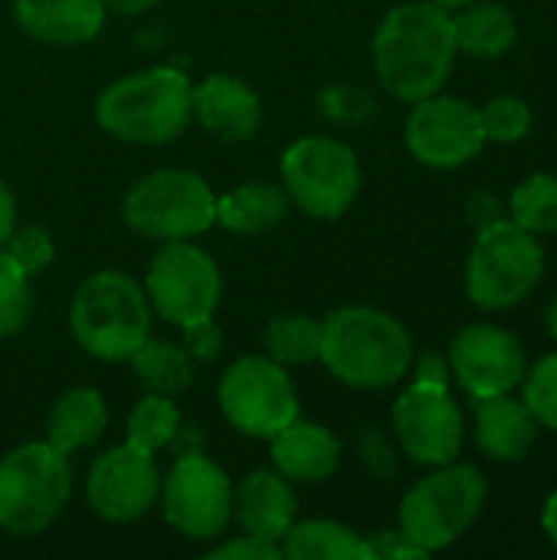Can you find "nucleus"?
<instances>
[{"label": "nucleus", "instance_id": "39448f33", "mask_svg": "<svg viewBox=\"0 0 557 560\" xmlns=\"http://www.w3.org/2000/svg\"><path fill=\"white\" fill-rule=\"evenodd\" d=\"M489 495L486 476L469 463L433 466L401 502V532L427 555L460 541L479 518Z\"/></svg>", "mask_w": 557, "mask_h": 560}, {"label": "nucleus", "instance_id": "0eeeda50", "mask_svg": "<svg viewBox=\"0 0 557 560\" xmlns=\"http://www.w3.org/2000/svg\"><path fill=\"white\" fill-rule=\"evenodd\" d=\"M72 495L69 456L39 443H23L0 459V528L13 538L46 532Z\"/></svg>", "mask_w": 557, "mask_h": 560}, {"label": "nucleus", "instance_id": "f257e3e1", "mask_svg": "<svg viewBox=\"0 0 557 560\" xmlns=\"http://www.w3.org/2000/svg\"><path fill=\"white\" fill-rule=\"evenodd\" d=\"M456 56L453 13L430 0L397 3L371 39V62L381 85L410 105L443 92Z\"/></svg>", "mask_w": 557, "mask_h": 560}, {"label": "nucleus", "instance_id": "aec40b11", "mask_svg": "<svg viewBox=\"0 0 557 560\" xmlns=\"http://www.w3.org/2000/svg\"><path fill=\"white\" fill-rule=\"evenodd\" d=\"M269 450L276 472H282L289 482H325L341 463V443L335 440V433L299 417L269 440Z\"/></svg>", "mask_w": 557, "mask_h": 560}, {"label": "nucleus", "instance_id": "ea45409f", "mask_svg": "<svg viewBox=\"0 0 557 560\" xmlns=\"http://www.w3.org/2000/svg\"><path fill=\"white\" fill-rule=\"evenodd\" d=\"M13 226H16V200H13V190L7 187V180L0 177V246L7 243Z\"/></svg>", "mask_w": 557, "mask_h": 560}, {"label": "nucleus", "instance_id": "bb28decb", "mask_svg": "<svg viewBox=\"0 0 557 560\" xmlns=\"http://www.w3.org/2000/svg\"><path fill=\"white\" fill-rule=\"evenodd\" d=\"M181 430V410L171 397L164 394H148L141 397L125 423V443L141 450V453H158L164 450Z\"/></svg>", "mask_w": 557, "mask_h": 560}, {"label": "nucleus", "instance_id": "423d86ee", "mask_svg": "<svg viewBox=\"0 0 557 560\" xmlns=\"http://www.w3.org/2000/svg\"><path fill=\"white\" fill-rule=\"evenodd\" d=\"M545 276V249L535 233L515 220H499L476 233L466 259V295L483 312L522 305Z\"/></svg>", "mask_w": 557, "mask_h": 560}, {"label": "nucleus", "instance_id": "473e14b6", "mask_svg": "<svg viewBox=\"0 0 557 560\" xmlns=\"http://www.w3.org/2000/svg\"><path fill=\"white\" fill-rule=\"evenodd\" d=\"M3 253L33 279L56 259V240L46 226L26 223V226H13V233L3 243Z\"/></svg>", "mask_w": 557, "mask_h": 560}, {"label": "nucleus", "instance_id": "7ed1b4c3", "mask_svg": "<svg viewBox=\"0 0 557 560\" xmlns=\"http://www.w3.org/2000/svg\"><path fill=\"white\" fill-rule=\"evenodd\" d=\"M190 79L174 66H151L108 82L95 98V121L128 144H167L190 125Z\"/></svg>", "mask_w": 557, "mask_h": 560}, {"label": "nucleus", "instance_id": "c9c22d12", "mask_svg": "<svg viewBox=\"0 0 557 560\" xmlns=\"http://www.w3.org/2000/svg\"><path fill=\"white\" fill-rule=\"evenodd\" d=\"M361 456H364V466H368L374 476H381V479H387V476L397 472V450H394L391 440H384L378 430H371V433L361 440Z\"/></svg>", "mask_w": 557, "mask_h": 560}, {"label": "nucleus", "instance_id": "4be33fe9", "mask_svg": "<svg viewBox=\"0 0 557 560\" xmlns=\"http://www.w3.org/2000/svg\"><path fill=\"white\" fill-rule=\"evenodd\" d=\"M456 49L473 59H499L519 43V20L499 0H473L453 10Z\"/></svg>", "mask_w": 557, "mask_h": 560}, {"label": "nucleus", "instance_id": "c85d7f7f", "mask_svg": "<svg viewBox=\"0 0 557 560\" xmlns=\"http://www.w3.org/2000/svg\"><path fill=\"white\" fill-rule=\"evenodd\" d=\"M509 220L535 236L557 233V174H532L509 197Z\"/></svg>", "mask_w": 557, "mask_h": 560}, {"label": "nucleus", "instance_id": "c756f323", "mask_svg": "<svg viewBox=\"0 0 557 560\" xmlns=\"http://www.w3.org/2000/svg\"><path fill=\"white\" fill-rule=\"evenodd\" d=\"M479 115H483L486 141L492 144H519L532 135L535 125L532 105L519 95H496L479 108Z\"/></svg>", "mask_w": 557, "mask_h": 560}, {"label": "nucleus", "instance_id": "9b49d317", "mask_svg": "<svg viewBox=\"0 0 557 560\" xmlns=\"http://www.w3.org/2000/svg\"><path fill=\"white\" fill-rule=\"evenodd\" d=\"M220 410L243 436L272 440L299 417V394L279 361L269 354H250L227 368L220 381Z\"/></svg>", "mask_w": 557, "mask_h": 560}, {"label": "nucleus", "instance_id": "37998d69", "mask_svg": "<svg viewBox=\"0 0 557 560\" xmlns=\"http://www.w3.org/2000/svg\"><path fill=\"white\" fill-rule=\"evenodd\" d=\"M545 325H548V335L557 341V299L548 305V315H545Z\"/></svg>", "mask_w": 557, "mask_h": 560}, {"label": "nucleus", "instance_id": "6ab92c4d", "mask_svg": "<svg viewBox=\"0 0 557 560\" xmlns=\"http://www.w3.org/2000/svg\"><path fill=\"white\" fill-rule=\"evenodd\" d=\"M105 13V0H13L20 30L49 46H79L95 39Z\"/></svg>", "mask_w": 557, "mask_h": 560}, {"label": "nucleus", "instance_id": "cd10ccee", "mask_svg": "<svg viewBox=\"0 0 557 560\" xmlns=\"http://www.w3.org/2000/svg\"><path fill=\"white\" fill-rule=\"evenodd\" d=\"M322 322L312 315H279L266 325V354L282 368H299L318 361Z\"/></svg>", "mask_w": 557, "mask_h": 560}, {"label": "nucleus", "instance_id": "f3484780", "mask_svg": "<svg viewBox=\"0 0 557 560\" xmlns=\"http://www.w3.org/2000/svg\"><path fill=\"white\" fill-rule=\"evenodd\" d=\"M190 115L223 141H250L263 125V102L240 75L217 72L190 89Z\"/></svg>", "mask_w": 557, "mask_h": 560}, {"label": "nucleus", "instance_id": "c03bdc74", "mask_svg": "<svg viewBox=\"0 0 557 560\" xmlns=\"http://www.w3.org/2000/svg\"><path fill=\"white\" fill-rule=\"evenodd\" d=\"M430 3H437V7H443V10H460V7H466V3H473V0H430Z\"/></svg>", "mask_w": 557, "mask_h": 560}, {"label": "nucleus", "instance_id": "7c9ffc66", "mask_svg": "<svg viewBox=\"0 0 557 560\" xmlns=\"http://www.w3.org/2000/svg\"><path fill=\"white\" fill-rule=\"evenodd\" d=\"M33 312L30 276L0 246V338L16 335Z\"/></svg>", "mask_w": 557, "mask_h": 560}, {"label": "nucleus", "instance_id": "9d476101", "mask_svg": "<svg viewBox=\"0 0 557 560\" xmlns=\"http://www.w3.org/2000/svg\"><path fill=\"white\" fill-rule=\"evenodd\" d=\"M223 279L210 253L190 240H174L158 249L144 276V295L151 312L164 322L190 328L210 322L220 305Z\"/></svg>", "mask_w": 557, "mask_h": 560}, {"label": "nucleus", "instance_id": "dca6fc26", "mask_svg": "<svg viewBox=\"0 0 557 560\" xmlns=\"http://www.w3.org/2000/svg\"><path fill=\"white\" fill-rule=\"evenodd\" d=\"M85 495L92 512L112 525L148 515L161 495V472L154 456L128 443L105 450L89 469Z\"/></svg>", "mask_w": 557, "mask_h": 560}, {"label": "nucleus", "instance_id": "393cba45", "mask_svg": "<svg viewBox=\"0 0 557 560\" xmlns=\"http://www.w3.org/2000/svg\"><path fill=\"white\" fill-rule=\"evenodd\" d=\"M138 384L148 394H164V397H177L194 384V361L190 351L184 345L174 341H161V338H144L141 348L128 358Z\"/></svg>", "mask_w": 557, "mask_h": 560}, {"label": "nucleus", "instance_id": "a878e982", "mask_svg": "<svg viewBox=\"0 0 557 560\" xmlns=\"http://www.w3.org/2000/svg\"><path fill=\"white\" fill-rule=\"evenodd\" d=\"M279 548L282 558L292 560H368L364 538L328 518L295 522L279 541Z\"/></svg>", "mask_w": 557, "mask_h": 560}, {"label": "nucleus", "instance_id": "e433bc0d", "mask_svg": "<svg viewBox=\"0 0 557 560\" xmlns=\"http://www.w3.org/2000/svg\"><path fill=\"white\" fill-rule=\"evenodd\" d=\"M466 220H469L473 230L479 233V230H486V226L506 220V203H502L496 194H489V190H476V194L466 200Z\"/></svg>", "mask_w": 557, "mask_h": 560}, {"label": "nucleus", "instance_id": "20e7f679", "mask_svg": "<svg viewBox=\"0 0 557 560\" xmlns=\"http://www.w3.org/2000/svg\"><path fill=\"white\" fill-rule=\"evenodd\" d=\"M69 328L82 351L98 361H128L151 335V302L128 272H92L72 295Z\"/></svg>", "mask_w": 557, "mask_h": 560}, {"label": "nucleus", "instance_id": "f8f14e48", "mask_svg": "<svg viewBox=\"0 0 557 560\" xmlns=\"http://www.w3.org/2000/svg\"><path fill=\"white\" fill-rule=\"evenodd\" d=\"M161 512L190 541H213L233 522V482L207 456H181L161 482Z\"/></svg>", "mask_w": 557, "mask_h": 560}, {"label": "nucleus", "instance_id": "f03ea898", "mask_svg": "<svg viewBox=\"0 0 557 560\" xmlns=\"http://www.w3.org/2000/svg\"><path fill=\"white\" fill-rule=\"evenodd\" d=\"M414 338L407 325L381 308L351 305L322 322L318 361L348 387L381 390L407 377L414 364Z\"/></svg>", "mask_w": 557, "mask_h": 560}, {"label": "nucleus", "instance_id": "2f4dec72", "mask_svg": "<svg viewBox=\"0 0 557 560\" xmlns=\"http://www.w3.org/2000/svg\"><path fill=\"white\" fill-rule=\"evenodd\" d=\"M522 387V400L538 420V427L557 433V354H545L535 368H529Z\"/></svg>", "mask_w": 557, "mask_h": 560}, {"label": "nucleus", "instance_id": "a19ab883", "mask_svg": "<svg viewBox=\"0 0 557 560\" xmlns=\"http://www.w3.org/2000/svg\"><path fill=\"white\" fill-rule=\"evenodd\" d=\"M161 0H105V10L118 13V16H138V13H148L154 10Z\"/></svg>", "mask_w": 557, "mask_h": 560}, {"label": "nucleus", "instance_id": "2eb2a0df", "mask_svg": "<svg viewBox=\"0 0 557 560\" xmlns=\"http://www.w3.org/2000/svg\"><path fill=\"white\" fill-rule=\"evenodd\" d=\"M450 371L473 400L515 394L525 381L529 354L509 328L476 322L453 338Z\"/></svg>", "mask_w": 557, "mask_h": 560}, {"label": "nucleus", "instance_id": "412c9836", "mask_svg": "<svg viewBox=\"0 0 557 560\" xmlns=\"http://www.w3.org/2000/svg\"><path fill=\"white\" fill-rule=\"evenodd\" d=\"M538 420L512 394L476 400V446L496 463H522L538 440Z\"/></svg>", "mask_w": 557, "mask_h": 560}, {"label": "nucleus", "instance_id": "b1692460", "mask_svg": "<svg viewBox=\"0 0 557 560\" xmlns=\"http://www.w3.org/2000/svg\"><path fill=\"white\" fill-rule=\"evenodd\" d=\"M289 213V197L276 184L250 180L217 197V223L230 233L276 230Z\"/></svg>", "mask_w": 557, "mask_h": 560}, {"label": "nucleus", "instance_id": "f704fd0d", "mask_svg": "<svg viewBox=\"0 0 557 560\" xmlns=\"http://www.w3.org/2000/svg\"><path fill=\"white\" fill-rule=\"evenodd\" d=\"M368 545V558L381 560H404V558H427L423 548H417L401 528L397 532H374L371 538H364Z\"/></svg>", "mask_w": 557, "mask_h": 560}, {"label": "nucleus", "instance_id": "58836bf2", "mask_svg": "<svg viewBox=\"0 0 557 560\" xmlns=\"http://www.w3.org/2000/svg\"><path fill=\"white\" fill-rule=\"evenodd\" d=\"M184 331H187V351H197L200 358L217 354V348H220V335H217V328H213L210 322L190 325V328H184Z\"/></svg>", "mask_w": 557, "mask_h": 560}, {"label": "nucleus", "instance_id": "1a4fd4ad", "mask_svg": "<svg viewBox=\"0 0 557 560\" xmlns=\"http://www.w3.org/2000/svg\"><path fill=\"white\" fill-rule=\"evenodd\" d=\"M282 190L305 217L338 220L361 194L358 154L328 135H305L282 154Z\"/></svg>", "mask_w": 557, "mask_h": 560}, {"label": "nucleus", "instance_id": "ddd939ff", "mask_svg": "<svg viewBox=\"0 0 557 560\" xmlns=\"http://www.w3.org/2000/svg\"><path fill=\"white\" fill-rule=\"evenodd\" d=\"M404 141L420 164L437 171L463 167L489 144L479 108L443 92L414 102L404 125Z\"/></svg>", "mask_w": 557, "mask_h": 560}, {"label": "nucleus", "instance_id": "5701e85b", "mask_svg": "<svg viewBox=\"0 0 557 560\" xmlns=\"http://www.w3.org/2000/svg\"><path fill=\"white\" fill-rule=\"evenodd\" d=\"M108 427V407L105 397L95 387H72L56 397L49 420H46V443L59 453H76L82 446H92Z\"/></svg>", "mask_w": 557, "mask_h": 560}, {"label": "nucleus", "instance_id": "72a5a7b5", "mask_svg": "<svg viewBox=\"0 0 557 560\" xmlns=\"http://www.w3.org/2000/svg\"><path fill=\"white\" fill-rule=\"evenodd\" d=\"M282 558V548L276 541H263L256 535H246L243 538H230L217 548L207 551V560H276Z\"/></svg>", "mask_w": 557, "mask_h": 560}, {"label": "nucleus", "instance_id": "6e6552de", "mask_svg": "<svg viewBox=\"0 0 557 560\" xmlns=\"http://www.w3.org/2000/svg\"><path fill=\"white\" fill-rule=\"evenodd\" d=\"M121 213L148 240H194L217 223V194L187 167H161L128 187Z\"/></svg>", "mask_w": 557, "mask_h": 560}, {"label": "nucleus", "instance_id": "4468645a", "mask_svg": "<svg viewBox=\"0 0 557 560\" xmlns=\"http://www.w3.org/2000/svg\"><path fill=\"white\" fill-rule=\"evenodd\" d=\"M394 436L420 466L453 463L463 450V410L446 384L414 381L394 404Z\"/></svg>", "mask_w": 557, "mask_h": 560}, {"label": "nucleus", "instance_id": "79ce46f5", "mask_svg": "<svg viewBox=\"0 0 557 560\" xmlns=\"http://www.w3.org/2000/svg\"><path fill=\"white\" fill-rule=\"evenodd\" d=\"M542 528H545L548 541L557 548V489L548 495V502L542 509Z\"/></svg>", "mask_w": 557, "mask_h": 560}, {"label": "nucleus", "instance_id": "4c0bfd02", "mask_svg": "<svg viewBox=\"0 0 557 560\" xmlns=\"http://www.w3.org/2000/svg\"><path fill=\"white\" fill-rule=\"evenodd\" d=\"M414 381H423V384H446L450 387V377H453V371H450V358H443V354H437V351H423L420 358L414 354Z\"/></svg>", "mask_w": 557, "mask_h": 560}, {"label": "nucleus", "instance_id": "a211bd4d", "mask_svg": "<svg viewBox=\"0 0 557 560\" xmlns=\"http://www.w3.org/2000/svg\"><path fill=\"white\" fill-rule=\"evenodd\" d=\"M295 492L292 482L276 469H256L240 486H233V518L246 535L263 541H282L295 525Z\"/></svg>", "mask_w": 557, "mask_h": 560}]
</instances>
